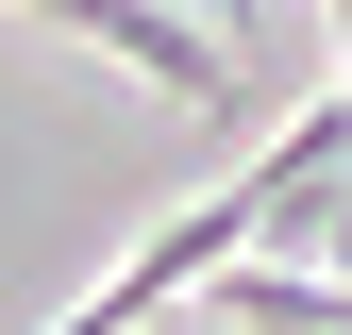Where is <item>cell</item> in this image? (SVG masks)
Masks as SVG:
<instances>
[{
	"instance_id": "6da1fadb",
	"label": "cell",
	"mask_w": 352,
	"mask_h": 335,
	"mask_svg": "<svg viewBox=\"0 0 352 335\" xmlns=\"http://www.w3.org/2000/svg\"><path fill=\"white\" fill-rule=\"evenodd\" d=\"M252 251H269V201H252V168H235V185H201V201H185V218H151V235H135V251H118V268H101V285H84V302H67L51 335H135L151 302H185V285H235V268H252Z\"/></svg>"
},
{
	"instance_id": "7a4b0ae2",
	"label": "cell",
	"mask_w": 352,
	"mask_h": 335,
	"mask_svg": "<svg viewBox=\"0 0 352 335\" xmlns=\"http://www.w3.org/2000/svg\"><path fill=\"white\" fill-rule=\"evenodd\" d=\"M51 34H84V51H118V67H151L168 101H235V51H218L201 17H151V0H51Z\"/></svg>"
},
{
	"instance_id": "3957f363",
	"label": "cell",
	"mask_w": 352,
	"mask_h": 335,
	"mask_svg": "<svg viewBox=\"0 0 352 335\" xmlns=\"http://www.w3.org/2000/svg\"><path fill=\"white\" fill-rule=\"evenodd\" d=\"M218 319H235V335H352V302H336L319 268H235V285H218Z\"/></svg>"
}]
</instances>
